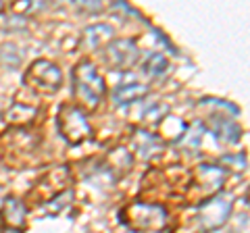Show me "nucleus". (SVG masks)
Here are the masks:
<instances>
[{"label":"nucleus","mask_w":250,"mask_h":233,"mask_svg":"<svg viewBox=\"0 0 250 233\" xmlns=\"http://www.w3.org/2000/svg\"><path fill=\"white\" fill-rule=\"evenodd\" d=\"M57 129H59L61 137L71 146H80L92 134V127H90L88 119H85L83 111L80 106H73V104H62L59 108Z\"/></svg>","instance_id":"nucleus-2"},{"label":"nucleus","mask_w":250,"mask_h":233,"mask_svg":"<svg viewBox=\"0 0 250 233\" xmlns=\"http://www.w3.org/2000/svg\"><path fill=\"white\" fill-rule=\"evenodd\" d=\"M71 200H73V190H65V192H61L57 198L46 202V204L42 206V213H46L48 216H54V214H59L62 208H67L69 204H71Z\"/></svg>","instance_id":"nucleus-16"},{"label":"nucleus","mask_w":250,"mask_h":233,"mask_svg":"<svg viewBox=\"0 0 250 233\" xmlns=\"http://www.w3.org/2000/svg\"><path fill=\"white\" fill-rule=\"evenodd\" d=\"M123 223L138 231H163L167 225V213L159 204H144L134 202L125 211H121Z\"/></svg>","instance_id":"nucleus-3"},{"label":"nucleus","mask_w":250,"mask_h":233,"mask_svg":"<svg viewBox=\"0 0 250 233\" xmlns=\"http://www.w3.org/2000/svg\"><path fill=\"white\" fill-rule=\"evenodd\" d=\"M23 81L38 92L54 94V92H59L61 85H62V73L57 65L50 63V60H36V63H31L27 67L25 75H23Z\"/></svg>","instance_id":"nucleus-4"},{"label":"nucleus","mask_w":250,"mask_h":233,"mask_svg":"<svg viewBox=\"0 0 250 233\" xmlns=\"http://www.w3.org/2000/svg\"><path fill=\"white\" fill-rule=\"evenodd\" d=\"M231 208H233V198L229 194H217V196H210L208 200H205L198 208V219L202 223V227L207 231H213L223 227L225 221L229 219L231 214Z\"/></svg>","instance_id":"nucleus-5"},{"label":"nucleus","mask_w":250,"mask_h":233,"mask_svg":"<svg viewBox=\"0 0 250 233\" xmlns=\"http://www.w3.org/2000/svg\"><path fill=\"white\" fill-rule=\"evenodd\" d=\"M36 108L34 106H27V104H13L9 111H6V121L13 123V125H25L31 119L36 116Z\"/></svg>","instance_id":"nucleus-15"},{"label":"nucleus","mask_w":250,"mask_h":233,"mask_svg":"<svg viewBox=\"0 0 250 233\" xmlns=\"http://www.w3.org/2000/svg\"><path fill=\"white\" fill-rule=\"evenodd\" d=\"M115 29L104 25V23H96L85 29V42H88L90 48H104V46L113 40Z\"/></svg>","instance_id":"nucleus-11"},{"label":"nucleus","mask_w":250,"mask_h":233,"mask_svg":"<svg viewBox=\"0 0 250 233\" xmlns=\"http://www.w3.org/2000/svg\"><path fill=\"white\" fill-rule=\"evenodd\" d=\"M169 115V104L165 102H156L152 106H148L142 113V125L144 127H159Z\"/></svg>","instance_id":"nucleus-13"},{"label":"nucleus","mask_w":250,"mask_h":233,"mask_svg":"<svg viewBox=\"0 0 250 233\" xmlns=\"http://www.w3.org/2000/svg\"><path fill=\"white\" fill-rule=\"evenodd\" d=\"M71 79H73V94L85 106L94 108L100 102V98L106 94V85H104L103 75L98 73V69L94 67L90 60H82L77 67H73Z\"/></svg>","instance_id":"nucleus-1"},{"label":"nucleus","mask_w":250,"mask_h":233,"mask_svg":"<svg viewBox=\"0 0 250 233\" xmlns=\"http://www.w3.org/2000/svg\"><path fill=\"white\" fill-rule=\"evenodd\" d=\"M19 63H21V57L17 52V46L15 44H2L0 46V65L15 69V67H19Z\"/></svg>","instance_id":"nucleus-17"},{"label":"nucleus","mask_w":250,"mask_h":233,"mask_svg":"<svg viewBox=\"0 0 250 233\" xmlns=\"http://www.w3.org/2000/svg\"><path fill=\"white\" fill-rule=\"evenodd\" d=\"M4 223L13 229H23L25 227V206L17 198H6L4 208H2Z\"/></svg>","instance_id":"nucleus-10"},{"label":"nucleus","mask_w":250,"mask_h":233,"mask_svg":"<svg viewBox=\"0 0 250 233\" xmlns=\"http://www.w3.org/2000/svg\"><path fill=\"white\" fill-rule=\"evenodd\" d=\"M210 131L215 134V137L223 144H238L242 137V129L233 119H229L228 115H215L210 116Z\"/></svg>","instance_id":"nucleus-7"},{"label":"nucleus","mask_w":250,"mask_h":233,"mask_svg":"<svg viewBox=\"0 0 250 233\" xmlns=\"http://www.w3.org/2000/svg\"><path fill=\"white\" fill-rule=\"evenodd\" d=\"M85 181L92 183L94 188H113L117 177L113 171L108 169L104 160H96V162H92V171L85 175Z\"/></svg>","instance_id":"nucleus-9"},{"label":"nucleus","mask_w":250,"mask_h":233,"mask_svg":"<svg viewBox=\"0 0 250 233\" xmlns=\"http://www.w3.org/2000/svg\"><path fill=\"white\" fill-rule=\"evenodd\" d=\"M142 69H144V73L150 75V77H163V75L167 73V69H169V60L165 58V54L150 52L146 57Z\"/></svg>","instance_id":"nucleus-12"},{"label":"nucleus","mask_w":250,"mask_h":233,"mask_svg":"<svg viewBox=\"0 0 250 233\" xmlns=\"http://www.w3.org/2000/svg\"><path fill=\"white\" fill-rule=\"evenodd\" d=\"M136 144H138V150L144 154V158L152 156L154 152H159L163 148V142L159 139V136L148 134V131H138L136 134Z\"/></svg>","instance_id":"nucleus-14"},{"label":"nucleus","mask_w":250,"mask_h":233,"mask_svg":"<svg viewBox=\"0 0 250 233\" xmlns=\"http://www.w3.org/2000/svg\"><path fill=\"white\" fill-rule=\"evenodd\" d=\"M140 58L138 44L131 38H119V40H111L104 46V63L113 71H127Z\"/></svg>","instance_id":"nucleus-6"},{"label":"nucleus","mask_w":250,"mask_h":233,"mask_svg":"<svg viewBox=\"0 0 250 233\" xmlns=\"http://www.w3.org/2000/svg\"><path fill=\"white\" fill-rule=\"evenodd\" d=\"M150 88L144 83H138V81H131V83H119L117 88L113 90V102L117 106H129L138 102L148 96Z\"/></svg>","instance_id":"nucleus-8"},{"label":"nucleus","mask_w":250,"mask_h":233,"mask_svg":"<svg viewBox=\"0 0 250 233\" xmlns=\"http://www.w3.org/2000/svg\"><path fill=\"white\" fill-rule=\"evenodd\" d=\"M223 162H233V165H238L236 169H244L246 167V156L244 154H238V156H223Z\"/></svg>","instance_id":"nucleus-18"}]
</instances>
